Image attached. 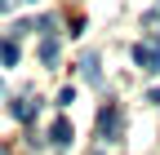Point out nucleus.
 Returning <instances> with one entry per match:
<instances>
[{
	"mask_svg": "<svg viewBox=\"0 0 160 155\" xmlns=\"http://www.w3.org/2000/svg\"><path fill=\"white\" fill-rule=\"evenodd\" d=\"M98 138H102V142H116L120 138V106H102V111H98Z\"/></svg>",
	"mask_w": 160,
	"mask_h": 155,
	"instance_id": "f257e3e1",
	"label": "nucleus"
},
{
	"mask_svg": "<svg viewBox=\"0 0 160 155\" xmlns=\"http://www.w3.org/2000/svg\"><path fill=\"white\" fill-rule=\"evenodd\" d=\"M133 62L142 67V71H160V45L156 40H138L133 45Z\"/></svg>",
	"mask_w": 160,
	"mask_h": 155,
	"instance_id": "f03ea898",
	"label": "nucleus"
},
{
	"mask_svg": "<svg viewBox=\"0 0 160 155\" xmlns=\"http://www.w3.org/2000/svg\"><path fill=\"white\" fill-rule=\"evenodd\" d=\"M49 142H53V146H71V124H67V120H53Z\"/></svg>",
	"mask_w": 160,
	"mask_h": 155,
	"instance_id": "7ed1b4c3",
	"label": "nucleus"
},
{
	"mask_svg": "<svg viewBox=\"0 0 160 155\" xmlns=\"http://www.w3.org/2000/svg\"><path fill=\"white\" fill-rule=\"evenodd\" d=\"M0 62H5V67L18 62V40H0Z\"/></svg>",
	"mask_w": 160,
	"mask_h": 155,
	"instance_id": "20e7f679",
	"label": "nucleus"
},
{
	"mask_svg": "<svg viewBox=\"0 0 160 155\" xmlns=\"http://www.w3.org/2000/svg\"><path fill=\"white\" fill-rule=\"evenodd\" d=\"M13 115H18V120H31V115H36V102L31 98H18L13 102Z\"/></svg>",
	"mask_w": 160,
	"mask_h": 155,
	"instance_id": "39448f33",
	"label": "nucleus"
},
{
	"mask_svg": "<svg viewBox=\"0 0 160 155\" xmlns=\"http://www.w3.org/2000/svg\"><path fill=\"white\" fill-rule=\"evenodd\" d=\"M40 62H58V40H45V45H40Z\"/></svg>",
	"mask_w": 160,
	"mask_h": 155,
	"instance_id": "423d86ee",
	"label": "nucleus"
},
{
	"mask_svg": "<svg viewBox=\"0 0 160 155\" xmlns=\"http://www.w3.org/2000/svg\"><path fill=\"white\" fill-rule=\"evenodd\" d=\"M80 67H85V75H89V80H93V84H98V58L89 53V58H85V62H80Z\"/></svg>",
	"mask_w": 160,
	"mask_h": 155,
	"instance_id": "0eeeda50",
	"label": "nucleus"
},
{
	"mask_svg": "<svg viewBox=\"0 0 160 155\" xmlns=\"http://www.w3.org/2000/svg\"><path fill=\"white\" fill-rule=\"evenodd\" d=\"M147 102H156V106H160V89H151V93H147Z\"/></svg>",
	"mask_w": 160,
	"mask_h": 155,
	"instance_id": "6e6552de",
	"label": "nucleus"
},
{
	"mask_svg": "<svg viewBox=\"0 0 160 155\" xmlns=\"http://www.w3.org/2000/svg\"><path fill=\"white\" fill-rule=\"evenodd\" d=\"M0 9H9V0H0Z\"/></svg>",
	"mask_w": 160,
	"mask_h": 155,
	"instance_id": "1a4fd4ad",
	"label": "nucleus"
}]
</instances>
